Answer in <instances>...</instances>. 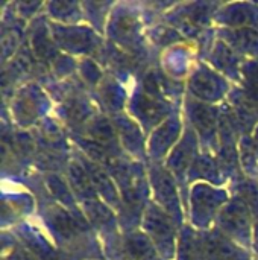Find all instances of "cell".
<instances>
[{
  "label": "cell",
  "mask_w": 258,
  "mask_h": 260,
  "mask_svg": "<svg viewBox=\"0 0 258 260\" xmlns=\"http://www.w3.org/2000/svg\"><path fill=\"white\" fill-rule=\"evenodd\" d=\"M96 189L99 192H102L106 198H109V201H117V192L113 186V183L109 181L108 175L97 166H90V171H88Z\"/></svg>",
  "instance_id": "7"
},
{
  "label": "cell",
  "mask_w": 258,
  "mask_h": 260,
  "mask_svg": "<svg viewBox=\"0 0 258 260\" xmlns=\"http://www.w3.org/2000/svg\"><path fill=\"white\" fill-rule=\"evenodd\" d=\"M123 260H157V251L143 235H131L122 247Z\"/></svg>",
  "instance_id": "2"
},
{
  "label": "cell",
  "mask_w": 258,
  "mask_h": 260,
  "mask_svg": "<svg viewBox=\"0 0 258 260\" xmlns=\"http://www.w3.org/2000/svg\"><path fill=\"white\" fill-rule=\"evenodd\" d=\"M144 227L148 229L149 235L154 238L155 245H158L160 251H172L173 245V229L161 212L158 210H149L144 219Z\"/></svg>",
  "instance_id": "1"
},
{
  "label": "cell",
  "mask_w": 258,
  "mask_h": 260,
  "mask_svg": "<svg viewBox=\"0 0 258 260\" xmlns=\"http://www.w3.org/2000/svg\"><path fill=\"white\" fill-rule=\"evenodd\" d=\"M91 136L94 137V140L100 145H109L114 142V129L111 128V125L105 120H97L94 122V125L91 126Z\"/></svg>",
  "instance_id": "8"
},
{
  "label": "cell",
  "mask_w": 258,
  "mask_h": 260,
  "mask_svg": "<svg viewBox=\"0 0 258 260\" xmlns=\"http://www.w3.org/2000/svg\"><path fill=\"white\" fill-rule=\"evenodd\" d=\"M222 225L233 233H240L248 229V213L243 206L231 204L227 207L220 216Z\"/></svg>",
  "instance_id": "5"
},
{
  "label": "cell",
  "mask_w": 258,
  "mask_h": 260,
  "mask_svg": "<svg viewBox=\"0 0 258 260\" xmlns=\"http://www.w3.org/2000/svg\"><path fill=\"white\" fill-rule=\"evenodd\" d=\"M196 123L204 128H211L214 125V113L208 108H198L196 110Z\"/></svg>",
  "instance_id": "9"
},
{
  "label": "cell",
  "mask_w": 258,
  "mask_h": 260,
  "mask_svg": "<svg viewBox=\"0 0 258 260\" xmlns=\"http://www.w3.org/2000/svg\"><path fill=\"white\" fill-rule=\"evenodd\" d=\"M52 218V224L55 227V230L62 236V238H73L79 229H78V222L73 219V216H70L65 210L62 209H55L50 215Z\"/></svg>",
  "instance_id": "6"
},
{
  "label": "cell",
  "mask_w": 258,
  "mask_h": 260,
  "mask_svg": "<svg viewBox=\"0 0 258 260\" xmlns=\"http://www.w3.org/2000/svg\"><path fill=\"white\" fill-rule=\"evenodd\" d=\"M70 178H71V184H73L76 193L85 200L87 206H90L93 203H97V200H96V186H94L90 174L85 172V169H82L78 165H73L70 168Z\"/></svg>",
  "instance_id": "3"
},
{
  "label": "cell",
  "mask_w": 258,
  "mask_h": 260,
  "mask_svg": "<svg viewBox=\"0 0 258 260\" xmlns=\"http://www.w3.org/2000/svg\"><path fill=\"white\" fill-rule=\"evenodd\" d=\"M204 260H236V248L219 236H211L202 244Z\"/></svg>",
  "instance_id": "4"
}]
</instances>
